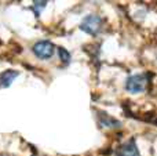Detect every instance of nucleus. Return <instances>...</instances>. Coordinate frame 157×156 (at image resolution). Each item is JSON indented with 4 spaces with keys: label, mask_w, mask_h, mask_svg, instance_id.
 Returning a JSON list of instances; mask_svg holds the SVG:
<instances>
[{
    "label": "nucleus",
    "mask_w": 157,
    "mask_h": 156,
    "mask_svg": "<svg viewBox=\"0 0 157 156\" xmlns=\"http://www.w3.org/2000/svg\"><path fill=\"white\" fill-rule=\"evenodd\" d=\"M19 72L14 69H7V71L0 73V87H10L15 77H18Z\"/></svg>",
    "instance_id": "5"
},
{
    "label": "nucleus",
    "mask_w": 157,
    "mask_h": 156,
    "mask_svg": "<svg viewBox=\"0 0 157 156\" xmlns=\"http://www.w3.org/2000/svg\"><path fill=\"white\" fill-rule=\"evenodd\" d=\"M101 26H102V19L98 15H87L80 24V29L88 35H97L101 30Z\"/></svg>",
    "instance_id": "2"
},
{
    "label": "nucleus",
    "mask_w": 157,
    "mask_h": 156,
    "mask_svg": "<svg viewBox=\"0 0 157 156\" xmlns=\"http://www.w3.org/2000/svg\"><path fill=\"white\" fill-rule=\"evenodd\" d=\"M117 156H139V151L135 144V140L132 138V140L124 142L123 145H120L119 149H117Z\"/></svg>",
    "instance_id": "4"
},
{
    "label": "nucleus",
    "mask_w": 157,
    "mask_h": 156,
    "mask_svg": "<svg viewBox=\"0 0 157 156\" xmlns=\"http://www.w3.org/2000/svg\"><path fill=\"white\" fill-rule=\"evenodd\" d=\"M58 55H59V60L62 61L63 64H68L69 61H71V54H69V51L66 49H63V47L58 49Z\"/></svg>",
    "instance_id": "7"
},
{
    "label": "nucleus",
    "mask_w": 157,
    "mask_h": 156,
    "mask_svg": "<svg viewBox=\"0 0 157 156\" xmlns=\"http://www.w3.org/2000/svg\"><path fill=\"white\" fill-rule=\"evenodd\" d=\"M99 123L105 127H120V122L116 120L114 118L106 115V113H101L99 115Z\"/></svg>",
    "instance_id": "6"
},
{
    "label": "nucleus",
    "mask_w": 157,
    "mask_h": 156,
    "mask_svg": "<svg viewBox=\"0 0 157 156\" xmlns=\"http://www.w3.org/2000/svg\"><path fill=\"white\" fill-rule=\"evenodd\" d=\"M0 156H7V155H3V154H0Z\"/></svg>",
    "instance_id": "8"
},
{
    "label": "nucleus",
    "mask_w": 157,
    "mask_h": 156,
    "mask_svg": "<svg viewBox=\"0 0 157 156\" xmlns=\"http://www.w3.org/2000/svg\"><path fill=\"white\" fill-rule=\"evenodd\" d=\"M54 50H55V46L48 40H40L33 44V47H32L33 54L37 58H40V60H48V58H51L52 54H54Z\"/></svg>",
    "instance_id": "1"
},
{
    "label": "nucleus",
    "mask_w": 157,
    "mask_h": 156,
    "mask_svg": "<svg viewBox=\"0 0 157 156\" xmlns=\"http://www.w3.org/2000/svg\"><path fill=\"white\" fill-rule=\"evenodd\" d=\"M147 84V79L146 75H134V76H130L125 82V88H127L130 93L138 94L142 93V91L146 88Z\"/></svg>",
    "instance_id": "3"
}]
</instances>
